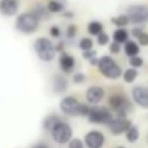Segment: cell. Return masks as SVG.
<instances>
[{"mask_svg": "<svg viewBox=\"0 0 148 148\" xmlns=\"http://www.w3.org/2000/svg\"><path fill=\"white\" fill-rule=\"evenodd\" d=\"M108 108L115 113V118H128V113L132 110V102L122 93L110 95L108 97Z\"/></svg>", "mask_w": 148, "mask_h": 148, "instance_id": "1", "label": "cell"}, {"mask_svg": "<svg viewBox=\"0 0 148 148\" xmlns=\"http://www.w3.org/2000/svg\"><path fill=\"white\" fill-rule=\"evenodd\" d=\"M97 70H99V73L102 74L103 77H106L109 80H118L119 77H122V74H123V70L121 68V65L110 55L99 57Z\"/></svg>", "mask_w": 148, "mask_h": 148, "instance_id": "2", "label": "cell"}, {"mask_svg": "<svg viewBox=\"0 0 148 148\" xmlns=\"http://www.w3.org/2000/svg\"><path fill=\"white\" fill-rule=\"evenodd\" d=\"M34 49L38 55V58L44 62H51L55 58V44H52L51 39L45 36H39L34 42Z\"/></svg>", "mask_w": 148, "mask_h": 148, "instance_id": "3", "label": "cell"}, {"mask_svg": "<svg viewBox=\"0 0 148 148\" xmlns=\"http://www.w3.org/2000/svg\"><path fill=\"white\" fill-rule=\"evenodd\" d=\"M49 135H51L52 141L57 142L58 145H68V142L74 138V136H73V135H74L73 126H71L67 121H64V119H61V121L52 128V131L49 132Z\"/></svg>", "mask_w": 148, "mask_h": 148, "instance_id": "4", "label": "cell"}, {"mask_svg": "<svg viewBox=\"0 0 148 148\" xmlns=\"http://www.w3.org/2000/svg\"><path fill=\"white\" fill-rule=\"evenodd\" d=\"M39 22H41V21H39L32 12H29V13H22V15H19L18 19H16V29H18L19 32H22V34L29 35V34H34V32L39 28Z\"/></svg>", "mask_w": 148, "mask_h": 148, "instance_id": "5", "label": "cell"}, {"mask_svg": "<svg viewBox=\"0 0 148 148\" xmlns=\"http://www.w3.org/2000/svg\"><path fill=\"white\" fill-rule=\"evenodd\" d=\"M115 113L106 108V106H92L90 115L87 116V121L90 123H102V125H108L113 121Z\"/></svg>", "mask_w": 148, "mask_h": 148, "instance_id": "6", "label": "cell"}, {"mask_svg": "<svg viewBox=\"0 0 148 148\" xmlns=\"http://www.w3.org/2000/svg\"><path fill=\"white\" fill-rule=\"evenodd\" d=\"M126 15L134 25H144L148 22V6L145 5H132L128 8Z\"/></svg>", "mask_w": 148, "mask_h": 148, "instance_id": "7", "label": "cell"}, {"mask_svg": "<svg viewBox=\"0 0 148 148\" xmlns=\"http://www.w3.org/2000/svg\"><path fill=\"white\" fill-rule=\"evenodd\" d=\"M80 103L82 102H79L77 97L67 95L60 100V110L67 116H77V110H79Z\"/></svg>", "mask_w": 148, "mask_h": 148, "instance_id": "8", "label": "cell"}, {"mask_svg": "<svg viewBox=\"0 0 148 148\" xmlns=\"http://www.w3.org/2000/svg\"><path fill=\"white\" fill-rule=\"evenodd\" d=\"M105 96H106L105 89H103L102 86H97V84L90 86V87L86 90V93H84L86 102H87L90 106H99V103L105 99Z\"/></svg>", "mask_w": 148, "mask_h": 148, "instance_id": "9", "label": "cell"}, {"mask_svg": "<svg viewBox=\"0 0 148 148\" xmlns=\"http://www.w3.org/2000/svg\"><path fill=\"white\" fill-rule=\"evenodd\" d=\"M84 144L87 148H103L105 142H106V136L102 131H97V129H93V131H89L86 135H84Z\"/></svg>", "mask_w": 148, "mask_h": 148, "instance_id": "10", "label": "cell"}, {"mask_svg": "<svg viewBox=\"0 0 148 148\" xmlns=\"http://www.w3.org/2000/svg\"><path fill=\"white\" fill-rule=\"evenodd\" d=\"M132 121L129 118H113L110 123H108V129L112 135H122L126 134V131L132 126Z\"/></svg>", "mask_w": 148, "mask_h": 148, "instance_id": "11", "label": "cell"}, {"mask_svg": "<svg viewBox=\"0 0 148 148\" xmlns=\"http://www.w3.org/2000/svg\"><path fill=\"white\" fill-rule=\"evenodd\" d=\"M132 102L142 109H148V87L147 86H134L132 92Z\"/></svg>", "mask_w": 148, "mask_h": 148, "instance_id": "12", "label": "cell"}, {"mask_svg": "<svg viewBox=\"0 0 148 148\" xmlns=\"http://www.w3.org/2000/svg\"><path fill=\"white\" fill-rule=\"evenodd\" d=\"M58 65L62 74H71L76 68V58L68 52H62L58 57Z\"/></svg>", "mask_w": 148, "mask_h": 148, "instance_id": "13", "label": "cell"}, {"mask_svg": "<svg viewBox=\"0 0 148 148\" xmlns=\"http://www.w3.org/2000/svg\"><path fill=\"white\" fill-rule=\"evenodd\" d=\"M19 10V0H0V13L5 16H15Z\"/></svg>", "mask_w": 148, "mask_h": 148, "instance_id": "14", "label": "cell"}, {"mask_svg": "<svg viewBox=\"0 0 148 148\" xmlns=\"http://www.w3.org/2000/svg\"><path fill=\"white\" fill-rule=\"evenodd\" d=\"M68 89V80L65 79V76L61 73V74H55L52 77V90L54 93L57 95H62L65 93Z\"/></svg>", "mask_w": 148, "mask_h": 148, "instance_id": "15", "label": "cell"}, {"mask_svg": "<svg viewBox=\"0 0 148 148\" xmlns=\"http://www.w3.org/2000/svg\"><path fill=\"white\" fill-rule=\"evenodd\" d=\"M139 51H141V45H139L138 42H135V41H128V42L123 45V52H125V55H128L129 58L139 55Z\"/></svg>", "mask_w": 148, "mask_h": 148, "instance_id": "16", "label": "cell"}, {"mask_svg": "<svg viewBox=\"0 0 148 148\" xmlns=\"http://www.w3.org/2000/svg\"><path fill=\"white\" fill-rule=\"evenodd\" d=\"M60 121H61V118H60L58 115H48V116H45L44 121H42V128H44V131L51 132L52 128H54Z\"/></svg>", "mask_w": 148, "mask_h": 148, "instance_id": "17", "label": "cell"}, {"mask_svg": "<svg viewBox=\"0 0 148 148\" xmlns=\"http://www.w3.org/2000/svg\"><path fill=\"white\" fill-rule=\"evenodd\" d=\"M113 41L118 44H126L129 41V32L125 28H118L113 31Z\"/></svg>", "mask_w": 148, "mask_h": 148, "instance_id": "18", "label": "cell"}, {"mask_svg": "<svg viewBox=\"0 0 148 148\" xmlns=\"http://www.w3.org/2000/svg\"><path fill=\"white\" fill-rule=\"evenodd\" d=\"M87 32H89L92 36H99L102 32H105V31H103V25H102L99 21H92V22H89V25H87Z\"/></svg>", "mask_w": 148, "mask_h": 148, "instance_id": "19", "label": "cell"}, {"mask_svg": "<svg viewBox=\"0 0 148 148\" xmlns=\"http://www.w3.org/2000/svg\"><path fill=\"white\" fill-rule=\"evenodd\" d=\"M138 77V70L136 68H126L122 74V80L126 83V84H131L136 80Z\"/></svg>", "mask_w": 148, "mask_h": 148, "instance_id": "20", "label": "cell"}, {"mask_svg": "<svg viewBox=\"0 0 148 148\" xmlns=\"http://www.w3.org/2000/svg\"><path fill=\"white\" fill-rule=\"evenodd\" d=\"M47 9L49 13H61L64 12V3L60 2V0H49L47 5Z\"/></svg>", "mask_w": 148, "mask_h": 148, "instance_id": "21", "label": "cell"}, {"mask_svg": "<svg viewBox=\"0 0 148 148\" xmlns=\"http://www.w3.org/2000/svg\"><path fill=\"white\" fill-rule=\"evenodd\" d=\"M125 136H126V141H128V142L134 144V142H136V141L139 139V129H138L135 125H132V126L126 131Z\"/></svg>", "mask_w": 148, "mask_h": 148, "instance_id": "22", "label": "cell"}, {"mask_svg": "<svg viewBox=\"0 0 148 148\" xmlns=\"http://www.w3.org/2000/svg\"><path fill=\"white\" fill-rule=\"evenodd\" d=\"M110 22H112L115 26H118V28H126V26L131 23L128 15H119V16H116V18H112Z\"/></svg>", "mask_w": 148, "mask_h": 148, "instance_id": "23", "label": "cell"}, {"mask_svg": "<svg viewBox=\"0 0 148 148\" xmlns=\"http://www.w3.org/2000/svg\"><path fill=\"white\" fill-rule=\"evenodd\" d=\"M93 45H95V42H93V39L89 38V36L82 38L80 42H79V48H80L83 52H86V51H92V49H93Z\"/></svg>", "mask_w": 148, "mask_h": 148, "instance_id": "24", "label": "cell"}, {"mask_svg": "<svg viewBox=\"0 0 148 148\" xmlns=\"http://www.w3.org/2000/svg\"><path fill=\"white\" fill-rule=\"evenodd\" d=\"M32 13L41 21V19H44V18H48V9H45L44 6H41V5H38V6H35L34 8V10H32Z\"/></svg>", "mask_w": 148, "mask_h": 148, "instance_id": "25", "label": "cell"}, {"mask_svg": "<svg viewBox=\"0 0 148 148\" xmlns=\"http://www.w3.org/2000/svg\"><path fill=\"white\" fill-rule=\"evenodd\" d=\"M90 110H92V106H90L89 103H80L79 110H77V116L87 118V116L90 115Z\"/></svg>", "mask_w": 148, "mask_h": 148, "instance_id": "26", "label": "cell"}, {"mask_svg": "<svg viewBox=\"0 0 148 148\" xmlns=\"http://www.w3.org/2000/svg\"><path fill=\"white\" fill-rule=\"evenodd\" d=\"M129 65H131V68H141L142 65H144V58L142 57H139V55H136V57H132V58H129Z\"/></svg>", "mask_w": 148, "mask_h": 148, "instance_id": "27", "label": "cell"}, {"mask_svg": "<svg viewBox=\"0 0 148 148\" xmlns=\"http://www.w3.org/2000/svg\"><path fill=\"white\" fill-rule=\"evenodd\" d=\"M71 80H73V83H74V84H83V83H86V74H84V73H82V71L74 73Z\"/></svg>", "mask_w": 148, "mask_h": 148, "instance_id": "28", "label": "cell"}, {"mask_svg": "<svg viewBox=\"0 0 148 148\" xmlns=\"http://www.w3.org/2000/svg\"><path fill=\"white\" fill-rule=\"evenodd\" d=\"M68 148H87L84 141L80 139V138H73L70 142H68Z\"/></svg>", "mask_w": 148, "mask_h": 148, "instance_id": "29", "label": "cell"}, {"mask_svg": "<svg viewBox=\"0 0 148 148\" xmlns=\"http://www.w3.org/2000/svg\"><path fill=\"white\" fill-rule=\"evenodd\" d=\"M109 41H110V38H109V35H108L106 32H102L99 36H96V42H97V45H100V47L109 45Z\"/></svg>", "mask_w": 148, "mask_h": 148, "instance_id": "30", "label": "cell"}, {"mask_svg": "<svg viewBox=\"0 0 148 148\" xmlns=\"http://www.w3.org/2000/svg\"><path fill=\"white\" fill-rule=\"evenodd\" d=\"M76 35H77V26H76V25H68L67 29H65V36H67V39L76 38Z\"/></svg>", "mask_w": 148, "mask_h": 148, "instance_id": "31", "label": "cell"}, {"mask_svg": "<svg viewBox=\"0 0 148 148\" xmlns=\"http://www.w3.org/2000/svg\"><path fill=\"white\" fill-rule=\"evenodd\" d=\"M121 49H122V48H121V44H118V42H115V41L109 44V52H110V54H115V55H116V54L121 52Z\"/></svg>", "mask_w": 148, "mask_h": 148, "instance_id": "32", "label": "cell"}, {"mask_svg": "<svg viewBox=\"0 0 148 148\" xmlns=\"http://www.w3.org/2000/svg\"><path fill=\"white\" fill-rule=\"evenodd\" d=\"M49 35L52 36V38H60L61 36V29H60V26H57V25H54V26H51L49 28Z\"/></svg>", "mask_w": 148, "mask_h": 148, "instance_id": "33", "label": "cell"}, {"mask_svg": "<svg viewBox=\"0 0 148 148\" xmlns=\"http://www.w3.org/2000/svg\"><path fill=\"white\" fill-rule=\"evenodd\" d=\"M138 44H139L141 47H148V34H147V32H144V34L138 38Z\"/></svg>", "mask_w": 148, "mask_h": 148, "instance_id": "34", "label": "cell"}, {"mask_svg": "<svg viewBox=\"0 0 148 148\" xmlns=\"http://www.w3.org/2000/svg\"><path fill=\"white\" fill-rule=\"evenodd\" d=\"M95 57H97V52H96L95 49L83 52V58H84V60H87V61H90V60H92V58H95Z\"/></svg>", "mask_w": 148, "mask_h": 148, "instance_id": "35", "label": "cell"}, {"mask_svg": "<svg viewBox=\"0 0 148 148\" xmlns=\"http://www.w3.org/2000/svg\"><path fill=\"white\" fill-rule=\"evenodd\" d=\"M142 34H144V31H142V28H139V26H135V28L131 31V35H132L134 38H136V39H138Z\"/></svg>", "mask_w": 148, "mask_h": 148, "instance_id": "36", "label": "cell"}, {"mask_svg": "<svg viewBox=\"0 0 148 148\" xmlns=\"http://www.w3.org/2000/svg\"><path fill=\"white\" fill-rule=\"evenodd\" d=\"M55 52H57V54H62V52H65V44H64L62 41H60V42L55 44Z\"/></svg>", "mask_w": 148, "mask_h": 148, "instance_id": "37", "label": "cell"}, {"mask_svg": "<svg viewBox=\"0 0 148 148\" xmlns=\"http://www.w3.org/2000/svg\"><path fill=\"white\" fill-rule=\"evenodd\" d=\"M31 148H49V145L45 144V142H38V144H35V145L31 147Z\"/></svg>", "mask_w": 148, "mask_h": 148, "instance_id": "38", "label": "cell"}, {"mask_svg": "<svg viewBox=\"0 0 148 148\" xmlns=\"http://www.w3.org/2000/svg\"><path fill=\"white\" fill-rule=\"evenodd\" d=\"M62 16H64L65 19H73V18H74V12H71V10L64 12V13H62Z\"/></svg>", "mask_w": 148, "mask_h": 148, "instance_id": "39", "label": "cell"}, {"mask_svg": "<svg viewBox=\"0 0 148 148\" xmlns=\"http://www.w3.org/2000/svg\"><path fill=\"white\" fill-rule=\"evenodd\" d=\"M89 64H90V65H95V67H97V65H99V57H95V58H92V60L89 61Z\"/></svg>", "mask_w": 148, "mask_h": 148, "instance_id": "40", "label": "cell"}, {"mask_svg": "<svg viewBox=\"0 0 148 148\" xmlns=\"http://www.w3.org/2000/svg\"><path fill=\"white\" fill-rule=\"evenodd\" d=\"M115 148H126V147H123V145H118V147H115Z\"/></svg>", "mask_w": 148, "mask_h": 148, "instance_id": "41", "label": "cell"}, {"mask_svg": "<svg viewBox=\"0 0 148 148\" xmlns=\"http://www.w3.org/2000/svg\"><path fill=\"white\" fill-rule=\"evenodd\" d=\"M147 142H148V136H147Z\"/></svg>", "mask_w": 148, "mask_h": 148, "instance_id": "42", "label": "cell"}]
</instances>
